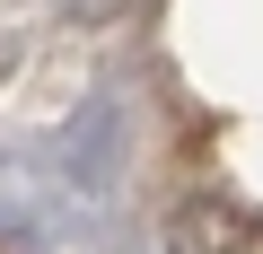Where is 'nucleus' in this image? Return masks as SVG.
Instances as JSON below:
<instances>
[{
    "instance_id": "nucleus-1",
    "label": "nucleus",
    "mask_w": 263,
    "mask_h": 254,
    "mask_svg": "<svg viewBox=\"0 0 263 254\" xmlns=\"http://www.w3.org/2000/svg\"><path fill=\"white\" fill-rule=\"evenodd\" d=\"M167 254H254V219H246V202L193 193V202L167 219Z\"/></svg>"
}]
</instances>
